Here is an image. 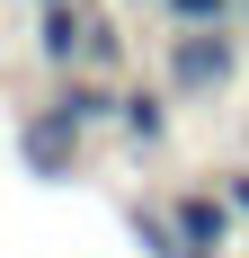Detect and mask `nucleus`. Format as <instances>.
<instances>
[{
	"mask_svg": "<svg viewBox=\"0 0 249 258\" xmlns=\"http://www.w3.org/2000/svg\"><path fill=\"white\" fill-rule=\"evenodd\" d=\"M27 53L45 80H134V36H125V9L116 0H72V9H45L27 18Z\"/></svg>",
	"mask_w": 249,
	"mask_h": 258,
	"instance_id": "1",
	"label": "nucleus"
},
{
	"mask_svg": "<svg viewBox=\"0 0 249 258\" xmlns=\"http://www.w3.org/2000/svg\"><path fill=\"white\" fill-rule=\"evenodd\" d=\"M116 89H125V80H89V72H72V80H53V89H45V107H53L72 134L107 143V134H116Z\"/></svg>",
	"mask_w": 249,
	"mask_h": 258,
	"instance_id": "6",
	"label": "nucleus"
},
{
	"mask_svg": "<svg viewBox=\"0 0 249 258\" xmlns=\"http://www.w3.org/2000/svg\"><path fill=\"white\" fill-rule=\"evenodd\" d=\"M116 9H160V0H116Z\"/></svg>",
	"mask_w": 249,
	"mask_h": 258,
	"instance_id": "11",
	"label": "nucleus"
},
{
	"mask_svg": "<svg viewBox=\"0 0 249 258\" xmlns=\"http://www.w3.org/2000/svg\"><path fill=\"white\" fill-rule=\"evenodd\" d=\"M231 9H240V27H249V0H231Z\"/></svg>",
	"mask_w": 249,
	"mask_h": 258,
	"instance_id": "12",
	"label": "nucleus"
},
{
	"mask_svg": "<svg viewBox=\"0 0 249 258\" xmlns=\"http://www.w3.org/2000/svg\"><path fill=\"white\" fill-rule=\"evenodd\" d=\"M9 9H27V18H45V9H72V0H9Z\"/></svg>",
	"mask_w": 249,
	"mask_h": 258,
	"instance_id": "10",
	"label": "nucleus"
},
{
	"mask_svg": "<svg viewBox=\"0 0 249 258\" xmlns=\"http://www.w3.org/2000/svg\"><path fill=\"white\" fill-rule=\"evenodd\" d=\"M169 134H178V98L160 89V80H125V89H116V143L134 160H160Z\"/></svg>",
	"mask_w": 249,
	"mask_h": 258,
	"instance_id": "4",
	"label": "nucleus"
},
{
	"mask_svg": "<svg viewBox=\"0 0 249 258\" xmlns=\"http://www.w3.org/2000/svg\"><path fill=\"white\" fill-rule=\"evenodd\" d=\"M231 80H240V27H223V36H169L160 45V89L178 107L187 98H223Z\"/></svg>",
	"mask_w": 249,
	"mask_h": 258,
	"instance_id": "2",
	"label": "nucleus"
},
{
	"mask_svg": "<svg viewBox=\"0 0 249 258\" xmlns=\"http://www.w3.org/2000/svg\"><path fill=\"white\" fill-rule=\"evenodd\" d=\"M125 232H134V249H143V258H187V249H178V232H169V205H160V196H134V205H125Z\"/></svg>",
	"mask_w": 249,
	"mask_h": 258,
	"instance_id": "7",
	"label": "nucleus"
},
{
	"mask_svg": "<svg viewBox=\"0 0 249 258\" xmlns=\"http://www.w3.org/2000/svg\"><path fill=\"white\" fill-rule=\"evenodd\" d=\"M89 152H98V143H89V134H72L45 98L18 116V160L36 169V178H53V187H63V178H80V169H89Z\"/></svg>",
	"mask_w": 249,
	"mask_h": 258,
	"instance_id": "3",
	"label": "nucleus"
},
{
	"mask_svg": "<svg viewBox=\"0 0 249 258\" xmlns=\"http://www.w3.org/2000/svg\"><path fill=\"white\" fill-rule=\"evenodd\" d=\"M214 187H223V205H231V223H240V232H249V160H240V169H223V178H214Z\"/></svg>",
	"mask_w": 249,
	"mask_h": 258,
	"instance_id": "9",
	"label": "nucleus"
},
{
	"mask_svg": "<svg viewBox=\"0 0 249 258\" xmlns=\"http://www.w3.org/2000/svg\"><path fill=\"white\" fill-rule=\"evenodd\" d=\"M169 205V232H178V249L187 258H223L231 249V205H223V187H178V196H160Z\"/></svg>",
	"mask_w": 249,
	"mask_h": 258,
	"instance_id": "5",
	"label": "nucleus"
},
{
	"mask_svg": "<svg viewBox=\"0 0 249 258\" xmlns=\"http://www.w3.org/2000/svg\"><path fill=\"white\" fill-rule=\"evenodd\" d=\"M160 27L169 36H223V27H240V9L231 0H160Z\"/></svg>",
	"mask_w": 249,
	"mask_h": 258,
	"instance_id": "8",
	"label": "nucleus"
}]
</instances>
